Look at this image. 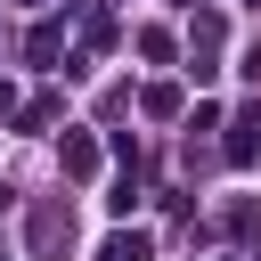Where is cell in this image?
I'll list each match as a JSON object with an SVG mask.
<instances>
[{
  "instance_id": "cell-1",
  "label": "cell",
  "mask_w": 261,
  "mask_h": 261,
  "mask_svg": "<svg viewBox=\"0 0 261 261\" xmlns=\"http://www.w3.org/2000/svg\"><path fill=\"white\" fill-rule=\"evenodd\" d=\"M65 245H73V220H65L57 204H41V212H33V253L49 261V253H65Z\"/></svg>"
},
{
  "instance_id": "cell-2",
  "label": "cell",
  "mask_w": 261,
  "mask_h": 261,
  "mask_svg": "<svg viewBox=\"0 0 261 261\" xmlns=\"http://www.w3.org/2000/svg\"><path fill=\"white\" fill-rule=\"evenodd\" d=\"M57 163H65L73 179H90V171H98V139H82V130H73V139L57 147Z\"/></svg>"
},
{
  "instance_id": "cell-3",
  "label": "cell",
  "mask_w": 261,
  "mask_h": 261,
  "mask_svg": "<svg viewBox=\"0 0 261 261\" xmlns=\"http://www.w3.org/2000/svg\"><path fill=\"white\" fill-rule=\"evenodd\" d=\"M253 130H261V106H245V114H237V139H228V163H253V155H261V139H253Z\"/></svg>"
},
{
  "instance_id": "cell-4",
  "label": "cell",
  "mask_w": 261,
  "mask_h": 261,
  "mask_svg": "<svg viewBox=\"0 0 261 261\" xmlns=\"http://www.w3.org/2000/svg\"><path fill=\"white\" fill-rule=\"evenodd\" d=\"M57 49H65V33H57V24H33V41H24V57H33V65H49Z\"/></svg>"
},
{
  "instance_id": "cell-5",
  "label": "cell",
  "mask_w": 261,
  "mask_h": 261,
  "mask_svg": "<svg viewBox=\"0 0 261 261\" xmlns=\"http://www.w3.org/2000/svg\"><path fill=\"white\" fill-rule=\"evenodd\" d=\"M98 261H147V237H139V228H130V237H106Z\"/></svg>"
},
{
  "instance_id": "cell-6",
  "label": "cell",
  "mask_w": 261,
  "mask_h": 261,
  "mask_svg": "<svg viewBox=\"0 0 261 261\" xmlns=\"http://www.w3.org/2000/svg\"><path fill=\"white\" fill-rule=\"evenodd\" d=\"M16 122H24V130H49V122H57V98H33V106H24Z\"/></svg>"
}]
</instances>
